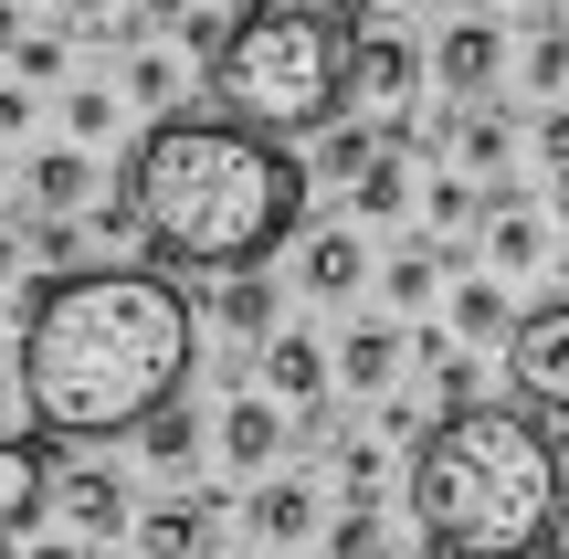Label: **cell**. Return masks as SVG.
<instances>
[{"label": "cell", "mask_w": 569, "mask_h": 559, "mask_svg": "<svg viewBox=\"0 0 569 559\" xmlns=\"http://www.w3.org/2000/svg\"><path fill=\"white\" fill-rule=\"evenodd\" d=\"M201 370V307L159 264H84L42 274L21 307V401L53 443L148 433Z\"/></svg>", "instance_id": "1"}, {"label": "cell", "mask_w": 569, "mask_h": 559, "mask_svg": "<svg viewBox=\"0 0 569 559\" xmlns=\"http://www.w3.org/2000/svg\"><path fill=\"white\" fill-rule=\"evenodd\" d=\"M317 169L264 127L232 117H159L127 159V232L159 253V274H264L306 232Z\"/></svg>", "instance_id": "2"}, {"label": "cell", "mask_w": 569, "mask_h": 559, "mask_svg": "<svg viewBox=\"0 0 569 559\" xmlns=\"http://www.w3.org/2000/svg\"><path fill=\"white\" fill-rule=\"evenodd\" d=\"M401 507L432 559H538L569 539V455L528 401L432 412L401 465Z\"/></svg>", "instance_id": "3"}, {"label": "cell", "mask_w": 569, "mask_h": 559, "mask_svg": "<svg viewBox=\"0 0 569 559\" xmlns=\"http://www.w3.org/2000/svg\"><path fill=\"white\" fill-rule=\"evenodd\" d=\"M348 53H359V32H348L338 11H317V0H243V11H232V42L201 74H211V106H222L232 127L317 138L348 106Z\"/></svg>", "instance_id": "4"}, {"label": "cell", "mask_w": 569, "mask_h": 559, "mask_svg": "<svg viewBox=\"0 0 569 559\" xmlns=\"http://www.w3.org/2000/svg\"><path fill=\"white\" fill-rule=\"evenodd\" d=\"M507 391L528 401V412L569 422V296H549V307H528V328L507 338Z\"/></svg>", "instance_id": "5"}, {"label": "cell", "mask_w": 569, "mask_h": 559, "mask_svg": "<svg viewBox=\"0 0 569 559\" xmlns=\"http://www.w3.org/2000/svg\"><path fill=\"white\" fill-rule=\"evenodd\" d=\"M348 96H359L380 127H401L411 96H422V42H401V32H359V53H348Z\"/></svg>", "instance_id": "6"}, {"label": "cell", "mask_w": 569, "mask_h": 559, "mask_svg": "<svg viewBox=\"0 0 569 559\" xmlns=\"http://www.w3.org/2000/svg\"><path fill=\"white\" fill-rule=\"evenodd\" d=\"M53 486H63V465L42 455L32 433H0V539H32V518L53 507Z\"/></svg>", "instance_id": "7"}, {"label": "cell", "mask_w": 569, "mask_h": 559, "mask_svg": "<svg viewBox=\"0 0 569 559\" xmlns=\"http://www.w3.org/2000/svg\"><path fill=\"white\" fill-rule=\"evenodd\" d=\"M284 433H296V412H284L274 391H232V412H222V455L243 465L253 486L274 476V455H284Z\"/></svg>", "instance_id": "8"}, {"label": "cell", "mask_w": 569, "mask_h": 559, "mask_svg": "<svg viewBox=\"0 0 569 559\" xmlns=\"http://www.w3.org/2000/svg\"><path fill=\"white\" fill-rule=\"evenodd\" d=\"M327 380H338V359H327L317 338H296V328H284L274 349H264V391H274L296 422H317V412H327Z\"/></svg>", "instance_id": "9"}, {"label": "cell", "mask_w": 569, "mask_h": 559, "mask_svg": "<svg viewBox=\"0 0 569 559\" xmlns=\"http://www.w3.org/2000/svg\"><path fill=\"white\" fill-rule=\"evenodd\" d=\"M432 74H443V96H453V106L486 96V84L507 74V32H496V21H453V32L432 42Z\"/></svg>", "instance_id": "10"}, {"label": "cell", "mask_w": 569, "mask_h": 559, "mask_svg": "<svg viewBox=\"0 0 569 559\" xmlns=\"http://www.w3.org/2000/svg\"><path fill=\"white\" fill-rule=\"evenodd\" d=\"M243 528H253V549H296V539H317V486L306 476H264L243 497Z\"/></svg>", "instance_id": "11"}, {"label": "cell", "mask_w": 569, "mask_h": 559, "mask_svg": "<svg viewBox=\"0 0 569 559\" xmlns=\"http://www.w3.org/2000/svg\"><path fill=\"white\" fill-rule=\"evenodd\" d=\"M296 286H306V296H359V286H369V243H359V222H327V232H306V253H296Z\"/></svg>", "instance_id": "12"}, {"label": "cell", "mask_w": 569, "mask_h": 559, "mask_svg": "<svg viewBox=\"0 0 569 559\" xmlns=\"http://www.w3.org/2000/svg\"><path fill=\"white\" fill-rule=\"evenodd\" d=\"M401 359H411V338L390 328V317H369V328H348L338 338V380L359 401H390V380H401Z\"/></svg>", "instance_id": "13"}, {"label": "cell", "mask_w": 569, "mask_h": 559, "mask_svg": "<svg viewBox=\"0 0 569 559\" xmlns=\"http://www.w3.org/2000/svg\"><path fill=\"white\" fill-rule=\"evenodd\" d=\"M21 201H32L42 222H74V211L96 201V159H84V148H42V159L21 169Z\"/></svg>", "instance_id": "14"}, {"label": "cell", "mask_w": 569, "mask_h": 559, "mask_svg": "<svg viewBox=\"0 0 569 559\" xmlns=\"http://www.w3.org/2000/svg\"><path fill=\"white\" fill-rule=\"evenodd\" d=\"M211 528H222V497H180V507L138 518V549L148 559H211Z\"/></svg>", "instance_id": "15"}, {"label": "cell", "mask_w": 569, "mask_h": 559, "mask_svg": "<svg viewBox=\"0 0 569 559\" xmlns=\"http://www.w3.org/2000/svg\"><path fill=\"white\" fill-rule=\"evenodd\" d=\"M53 507L84 528V539H117V528H138V507H127V486H117V476H63V486H53Z\"/></svg>", "instance_id": "16"}, {"label": "cell", "mask_w": 569, "mask_h": 559, "mask_svg": "<svg viewBox=\"0 0 569 559\" xmlns=\"http://www.w3.org/2000/svg\"><path fill=\"white\" fill-rule=\"evenodd\" d=\"M528 317L507 307V286L496 274H475V286H453V338H517Z\"/></svg>", "instance_id": "17"}, {"label": "cell", "mask_w": 569, "mask_h": 559, "mask_svg": "<svg viewBox=\"0 0 569 559\" xmlns=\"http://www.w3.org/2000/svg\"><path fill=\"white\" fill-rule=\"evenodd\" d=\"M422 222H432V232L496 222V190H486V180H443V169H432V190H422Z\"/></svg>", "instance_id": "18"}, {"label": "cell", "mask_w": 569, "mask_h": 559, "mask_svg": "<svg viewBox=\"0 0 569 559\" xmlns=\"http://www.w3.org/2000/svg\"><path fill=\"white\" fill-rule=\"evenodd\" d=\"M222 328L232 338H264V349H274V286H264V274H232V286H222Z\"/></svg>", "instance_id": "19"}, {"label": "cell", "mask_w": 569, "mask_h": 559, "mask_svg": "<svg viewBox=\"0 0 569 559\" xmlns=\"http://www.w3.org/2000/svg\"><path fill=\"white\" fill-rule=\"evenodd\" d=\"M453 148H465V169H507V148H517V127L496 117V106H475V117L453 127Z\"/></svg>", "instance_id": "20"}, {"label": "cell", "mask_w": 569, "mask_h": 559, "mask_svg": "<svg viewBox=\"0 0 569 559\" xmlns=\"http://www.w3.org/2000/svg\"><path fill=\"white\" fill-rule=\"evenodd\" d=\"M380 286H390V307H432V286H443L432 243H422V253H390V264H380Z\"/></svg>", "instance_id": "21"}, {"label": "cell", "mask_w": 569, "mask_h": 559, "mask_svg": "<svg viewBox=\"0 0 569 559\" xmlns=\"http://www.w3.org/2000/svg\"><path fill=\"white\" fill-rule=\"evenodd\" d=\"M138 455H148V465H190V455H201V422H190L180 401H169V412H159V422L138 433Z\"/></svg>", "instance_id": "22"}, {"label": "cell", "mask_w": 569, "mask_h": 559, "mask_svg": "<svg viewBox=\"0 0 569 559\" xmlns=\"http://www.w3.org/2000/svg\"><path fill=\"white\" fill-rule=\"evenodd\" d=\"M127 96L159 106V117H180V63H169V53H138V63H127Z\"/></svg>", "instance_id": "23"}, {"label": "cell", "mask_w": 569, "mask_h": 559, "mask_svg": "<svg viewBox=\"0 0 569 559\" xmlns=\"http://www.w3.org/2000/svg\"><path fill=\"white\" fill-rule=\"evenodd\" d=\"M528 84H538V96L569 84V21H549V11H538V42H528Z\"/></svg>", "instance_id": "24"}, {"label": "cell", "mask_w": 569, "mask_h": 559, "mask_svg": "<svg viewBox=\"0 0 569 559\" xmlns=\"http://www.w3.org/2000/svg\"><path fill=\"white\" fill-rule=\"evenodd\" d=\"M401 201H411V180H401V148H380V169L359 180V211H369V222H390Z\"/></svg>", "instance_id": "25"}, {"label": "cell", "mask_w": 569, "mask_h": 559, "mask_svg": "<svg viewBox=\"0 0 569 559\" xmlns=\"http://www.w3.org/2000/svg\"><path fill=\"white\" fill-rule=\"evenodd\" d=\"M327 559H380V507H348V518H327Z\"/></svg>", "instance_id": "26"}, {"label": "cell", "mask_w": 569, "mask_h": 559, "mask_svg": "<svg viewBox=\"0 0 569 559\" xmlns=\"http://www.w3.org/2000/svg\"><path fill=\"white\" fill-rule=\"evenodd\" d=\"M63 127H74V148L106 138V127H117V96H106V84H74V96H63Z\"/></svg>", "instance_id": "27"}, {"label": "cell", "mask_w": 569, "mask_h": 559, "mask_svg": "<svg viewBox=\"0 0 569 559\" xmlns=\"http://www.w3.org/2000/svg\"><path fill=\"white\" fill-rule=\"evenodd\" d=\"M74 243H84L74 222H32V253H42V264H53V274H84V264H74Z\"/></svg>", "instance_id": "28"}, {"label": "cell", "mask_w": 569, "mask_h": 559, "mask_svg": "<svg viewBox=\"0 0 569 559\" xmlns=\"http://www.w3.org/2000/svg\"><path fill=\"white\" fill-rule=\"evenodd\" d=\"M11 53H21V74H32V84H53V74H63V42H53V32H21Z\"/></svg>", "instance_id": "29"}, {"label": "cell", "mask_w": 569, "mask_h": 559, "mask_svg": "<svg viewBox=\"0 0 569 559\" xmlns=\"http://www.w3.org/2000/svg\"><path fill=\"white\" fill-rule=\"evenodd\" d=\"M538 159L569 180V106H549V117H538Z\"/></svg>", "instance_id": "30"}, {"label": "cell", "mask_w": 569, "mask_h": 559, "mask_svg": "<svg viewBox=\"0 0 569 559\" xmlns=\"http://www.w3.org/2000/svg\"><path fill=\"white\" fill-rule=\"evenodd\" d=\"M148 11H159V21H201L211 0H148Z\"/></svg>", "instance_id": "31"}, {"label": "cell", "mask_w": 569, "mask_h": 559, "mask_svg": "<svg viewBox=\"0 0 569 559\" xmlns=\"http://www.w3.org/2000/svg\"><path fill=\"white\" fill-rule=\"evenodd\" d=\"M32 559H96V549H84V539H42Z\"/></svg>", "instance_id": "32"}, {"label": "cell", "mask_w": 569, "mask_h": 559, "mask_svg": "<svg viewBox=\"0 0 569 559\" xmlns=\"http://www.w3.org/2000/svg\"><path fill=\"white\" fill-rule=\"evenodd\" d=\"M53 11H63V21H106V0H53Z\"/></svg>", "instance_id": "33"}, {"label": "cell", "mask_w": 569, "mask_h": 559, "mask_svg": "<svg viewBox=\"0 0 569 559\" xmlns=\"http://www.w3.org/2000/svg\"><path fill=\"white\" fill-rule=\"evenodd\" d=\"M317 11H338V21H359V11H380V0H317Z\"/></svg>", "instance_id": "34"}, {"label": "cell", "mask_w": 569, "mask_h": 559, "mask_svg": "<svg viewBox=\"0 0 569 559\" xmlns=\"http://www.w3.org/2000/svg\"><path fill=\"white\" fill-rule=\"evenodd\" d=\"M0 274H21V232H0Z\"/></svg>", "instance_id": "35"}, {"label": "cell", "mask_w": 569, "mask_h": 559, "mask_svg": "<svg viewBox=\"0 0 569 559\" xmlns=\"http://www.w3.org/2000/svg\"><path fill=\"white\" fill-rule=\"evenodd\" d=\"M11 401H21V380H11V370H0V412H11ZM21 412H32V401H21Z\"/></svg>", "instance_id": "36"}, {"label": "cell", "mask_w": 569, "mask_h": 559, "mask_svg": "<svg viewBox=\"0 0 569 559\" xmlns=\"http://www.w3.org/2000/svg\"><path fill=\"white\" fill-rule=\"evenodd\" d=\"M0 42H21V32H11V0H0Z\"/></svg>", "instance_id": "37"}, {"label": "cell", "mask_w": 569, "mask_h": 559, "mask_svg": "<svg viewBox=\"0 0 569 559\" xmlns=\"http://www.w3.org/2000/svg\"><path fill=\"white\" fill-rule=\"evenodd\" d=\"M538 559H569V539H559V549H538Z\"/></svg>", "instance_id": "38"}, {"label": "cell", "mask_w": 569, "mask_h": 559, "mask_svg": "<svg viewBox=\"0 0 569 559\" xmlns=\"http://www.w3.org/2000/svg\"><path fill=\"white\" fill-rule=\"evenodd\" d=\"M0 180H11V159H0Z\"/></svg>", "instance_id": "39"}]
</instances>
